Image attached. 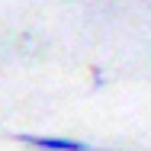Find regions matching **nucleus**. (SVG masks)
<instances>
[{"instance_id":"f257e3e1","label":"nucleus","mask_w":151,"mask_h":151,"mask_svg":"<svg viewBox=\"0 0 151 151\" xmlns=\"http://www.w3.org/2000/svg\"><path fill=\"white\" fill-rule=\"evenodd\" d=\"M16 138L42 151H90V145L81 138H58V135H16Z\"/></svg>"},{"instance_id":"f03ea898","label":"nucleus","mask_w":151,"mask_h":151,"mask_svg":"<svg viewBox=\"0 0 151 151\" xmlns=\"http://www.w3.org/2000/svg\"><path fill=\"white\" fill-rule=\"evenodd\" d=\"M90 151H93V148H90Z\"/></svg>"}]
</instances>
